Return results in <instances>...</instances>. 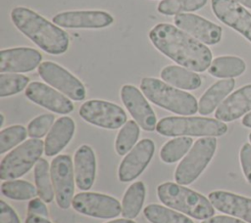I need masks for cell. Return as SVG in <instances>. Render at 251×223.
Segmentation results:
<instances>
[{"label": "cell", "instance_id": "4dcf8cb0", "mask_svg": "<svg viewBox=\"0 0 251 223\" xmlns=\"http://www.w3.org/2000/svg\"><path fill=\"white\" fill-rule=\"evenodd\" d=\"M2 194L12 200L25 201L34 198L37 194V189L28 181L25 180H7L1 185Z\"/></svg>", "mask_w": 251, "mask_h": 223}, {"label": "cell", "instance_id": "484cf974", "mask_svg": "<svg viewBox=\"0 0 251 223\" xmlns=\"http://www.w3.org/2000/svg\"><path fill=\"white\" fill-rule=\"evenodd\" d=\"M145 193V186L141 181L134 182L127 188L122 201V215L124 218L133 219L139 214L144 203Z\"/></svg>", "mask_w": 251, "mask_h": 223}, {"label": "cell", "instance_id": "74e56055", "mask_svg": "<svg viewBox=\"0 0 251 223\" xmlns=\"http://www.w3.org/2000/svg\"><path fill=\"white\" fill-rule=\"evenodd\" d=\"M44 202L45 201L41 199L30 200L27 205L28 215H38L46 218L48 216V209Z\"/></svg>", "mask_w": 251, "mask_h": 223}, {"label": "cell", "instance_id": "83f0119b", "mask_svg": "<svg viewBox=\"0 0 251 223\" xmlns=\"http://www.w3.org/2000/svg\"><path fill=\"white\" fill-rule=\"evenodd\" d=\"M34 180L39 198L47 203L51 202L54 199V188L49 164L46 159L39 158L36 162L34 166Z\"/></svg>", "mask_w": 251, "mask_h": 223}, {"label": "cell", "instance_id": "4fadbf2b", "mask_svg": "<svg viewBox=\"0 0 251 223\" xmlns=\"http://www.w3.org/2000/svg\"><path fill=\"white\" fill-rule=\"evenodd\" d=\"M121 99L133 117L145 131H154L157 119L151 106L142 93L133 85L126 84L121 89Z\"/></svg>", "mask_w": 251, "mask_h": 223}, {"label": "cell", "instance_id": "44dd1931", "mask_svg": "<svg viewBox=\"0 0 251 223\" xmlns=\"http://www.w3.org/2000/svg\"><path fill=\"white\" fill-rule=\"evenodd\" d=\"M74 171L77 188L82 191L89 190L95 181L96 175V157L91 147L82 145L75 151Z\"/></svg>", "mask_w": 251, "mask_h": 223}, {"label": "cell", "instance_id": "ba28073f", "mask_svg": "<svg viewBox=\"0 0 251 223\" xmlns=\"http://www.w3.org/2000/svg\"><path fill=\"white\" fill-rule=\"evenodd\" d=\"M78 112L86 122L106 129H118L126 122V112L120 106L104 100L86 101Z\"/></svg>", "mask_w": 251, "mask_h": 223}, {"label": "cell", "instance_id": "2e32d148", "mask_svg": "<svg viewBox=\"0 0 251 223\" xmlns=\"http://www.w3.org/2000/svg\"><path fill=\"white\" fill-rule=\"evenodd\" d=\"M52 22L66 28H103L111 25L114 18L105 11H66L55 15Z\"/></svg>", "mask_w": 251, "mask_h": 223}, {"label": "cell", "instance_id": "8fae6325", "mask_svg": "<svg viewBox=\"0 0 251 223\" xmlns=\"http://www.w3.org/2000/svg\"><path fill=\"white\" fill-rule=\"evenodd\" d=\"M72 205L78 213L101 219L115 218L122 213L117 199L99 193H79L74 197Z\"/></svg>", "mask_w": 251, "mask_h": 223}, {"label": "cell", "instance_id": "277c9868", "mask_svg": "<svg viewBox=\"0 0 251 223\" xmlns=\"http://www.w3.org/2000/svg\"><path fill=\"white\" fill-rule=\"evenodd\" d=\"M142 93L153 104L181 115H191L198 112V103L191 94L176 89L160 79L144 77L141 80Z\"/></svg>", "mask_w": 251, "mask_h": 223}, {"label": "cell", "instance_id": "f546056e", "mask_svg": "<svg viewBox=\"0 0 251 223\" xmlns=\"http://www.w3.org/2000/svg\"><path fill=\"white\" fill-rule=\"evenodd\" d=\"M139 126L135 120H127L120 130L115 141V150L118 155L125 156L135 145L139 137Z\"/></svg>", "mask_w": 251, "mask_h": 223}, {"label": "cell", "instance_id": "b9f144b4", "mask_svg": "<svg viewBox=\"0 0 251 223\" xmlns=\"http://www.w3.org/2000/svg\"><path fill=\"white\" fill-rule=\"evenodd\" d=\"M106 223H136L131 219H126V218H122V219H116V220H112Z\"/></svg>", "mask_w": 251, "mask_h": 223}, {"label": "cell", "instance_id": "7bdbcfd3", "mask_svg": "<svg viewBox=\"0 0 251 223\" xmlns=\"http://www.w3.org/2000/svg\"><path fill=\"white\" fill-rule=\"evenodd\" d=\"M236 2H238L239 4H242L245 7H248L251 9V0H234Z\"/></svg>", "mask_w": 251, "mask_h": 223}, {"label": "cell", "instance_id": "e0dca14e", "mask_svg": "<svg viewBox=\"0 0 251 223\" xmlns=\"http://www.w3.org/2000/svg\"><path fill=\"white\" fill-rule=\"evenodd\" d=\"M41 60V54L33 48L2 49L0 51V71L1 73L28 72L39 67Z\"/></svg>", "mask_w": 251, "mask_h": 223}, {"label": "cell", "instance_id": "30bf717a", "mask_svg": "<svg viewBox=\"0 0 251 223\" xmlns=\"http://www.w3.org/2000/svg\"><path fill=\"white\" fill-rule=\"evenodd\" d=\"M40 77L67 97L75 101H82L86 90L81 81L63 67L50 61L42 62L38 67Z\"/></svg>", "mask_w": 251, "mask_h": 223}, {"label": "cell", "instance_id": "d4e9b609", "mask_svg": "<svg viewBox=\"0 0 251 223\" xmlns=\"http://www.w3.org/2000/svg\"><path fill=\"white\" fill-rule=\"evenodd\" d=\"M246 69L245 62L235 56H222L214 59L208 68V72L220 78H232L241 75Z\"/></svg>", "mask_w": 251, "mask_h": 223}, {"label": "cell", "instance_id": "603a6c76", "mask_svg": "<svg viewBox=\"0 0 251 223\" xmlns=\"http://www.w3.org/2000/svg\"><path fill=\"white\" fill-rule=\"evenodd\" d=\"M235 81L233 78L222 79L209 87L201 96L198 103V112L202 115L210 114L218 108L223 100L232 91Z\"/></svg>", "mask_w": 251, "mask_h": 223}, {"label": "cell", "instance_id": "e575fe53", "mask_svg": "<svg viewBox=\"0 0 251 223\" xmlns=\"http://www.w3.org/2000/svg\"><path fill=\"white\" fill-rule=\"evenodd\" d=\"M54 115L52 113H44L33 118L27 125V134L29 137L40 139L52 127Z\"/></svg>", "mask_w": 251, "mask_h": 223}, {"label": "cell", "instance_id": "ffe728a7", "mask_svg": "<svg viewBox=\"0 0 251 223\" xmlns=\"http://www.w3.org/2000/svg\"><path fill=\"white\" fill-rule=\"evenodd\" d=\"M251 111V84L245 85L226 98L217 108L215 116L223 122L233 121Z\"/></svg>", "mask_w": 251, "mask_h": 223}, {"label": "cell", "instance_id": "ab89813d", "mask_svg": "<svg viewBox=\"0 0 251 223\" xmlns=\"http://www.w3.org/2000/svg\"><path fill=\"white\" fill-rule=\"evenodd\" d=\"M25 223H52L47 218L38 215H27Z\"/></svg>", "mask_w": 251, "mask_h": 223}, {"label": "cell", "instance_id": "9a60e30c", "mask_svg": "<svg viewBox=\"0 0 251 223\" xmlns=\"http://www.w3.org/2000/svg\"><path fill=\"white\" fill-rule=\"evenodd\" d=\"M155 151V144L151 139H142L122 160L119 167L121 182H130L137 178L149 164Z\"/></svg>", "mask_w": 251, "mask_h": 223}, {"label": "cell", "instance_id": "5bb4252c", "mask_svg": "<svg viewBox=\"0 0 251 223\" xmlns=\"http://www.w3.org/2000/svg\"><path fill=\"white\" fill-rule=\"evenodd\" d=\"M174 22L178 28L204 44L214 45L221 41L222 27L198 15L177 14Z\"/></svg>", "mask_w": 251, "mask_h": 223}, {"label": "cell", "instance_id": "1f68e13d", "mask_svg": "<svg viewBox=\"0 0 251 223\" xmlns=\"http://www.w3.org/2000/svg\"><path fill=\"white\" fill-rule=\"evenodd\" d=\"M206 3L207 0H162L158 5V12L167 16L177 15L199 10Z\"/></svg>", "mask_w": 251, "mask_h": 223}, {"label": "cell", "instance_id": "7402d4cb", "mask_svg": "<svg viewBox=\"0 0 251 223\" xmlns=\"http://www.w3.org/2000/svg\"><path fill=\"white\" fill-rule=\"evenodd\" d=\"M75 121L69 116L58 118L49 130L44 142V152L47 156L60 153L72 140L75 133Z\"/></svg>", "mask_w": 251, "mask_h": 223}, {"label": "cell", "instance_id": "8992f818", "mask_svg": "<svg viewBox=\"0 0 251 223\" xmlns=\"http://www.w3.org/2000/svg\"><path fill=\"white\" fill-rule=\"evenodd\" d=\"M216 149V138L204 137L198 139L176 166L175 171L176 182L180 185H189L194 182L211 161Z\"/></svg>", "mask_w": 251, "mask_h": 223}, {"label": "cell", "instance_id": "ee69618b", "mask_svg": "<svg viewBox=\"0 0 251 223\" xmlns=\"http://www.w3.org/2000/svg\"><path fill=\"white\" fill-rule=\"evenodd\" d=\"M0 118H1V121H0V127H1V126L4 124V115H3L2 113L0 114Z\"/></svg>", "mask_w": 251, "mask_h": 223}, {"label": "cell", "instance_id": "d590c367", "mask_svg": "<svg viewBox=\"0 0 251 223\" xmlns=\"http://www.w3.org/2000/svg\"><path fill=\"white\" fill-rule=\"evenodd\" d=\"M240 164L246 180L251 183V145L245 143L239 154Z\"/></svg>", "mask_w": 251, "mask_h": 223}, {"label": "cell", "instance_id": "5b68a950", "mask_svg": "<svg viewBox=\"0 0 251 223\" xmlns=\"http://www.w3.org/2000/svg\"><path fill=\"white\" fill-rule=\"evenodd\" d=\"M159 134L168 137L206 136L217 137L226 133L227 126L221 120L201 116H168L156 126Z\"/></svg>", "mask_w": 251, "mask_h": 223}, {"label": "cell", "instance_id": "8d00e7d4", "mask_svg": "<svg viewBox=\"0 0 251 223\" xmlns=\"http://www.w3.org/2000/svg\"><path fill=\"white\" fill-rule=\"evenodd\" d=\"M0 223H21L15 210L4 201H0Z\"/></svg>", "mask_w": 251, "mask_h": 223}, {"label": "cell", "instance_id": "7a4b0ae2", "mask_svg": "<svg viewBox=\"0 0 251 223\" xmlns=\"http://www.w3.org/2000/svg\"><path fill=\"white\" fill-rule=\"evenodd\" d=\"M11 19L15 26L44 52L61 55L68 50L70 39L67 32L36 12L16 7L11 11Z\"/></svg>", "mask_w": 251, "mask_h": 223}, {"label": "cell", "instance_id": "836d02e7", "mask_svg": "<svg viewBox=\"0 0 251 223\" xmlns=\"http://www.w3.org/2000/svg\"><path fill=\"white\" fill-rule=\"evenodd\" d=\"M27 135L23 125H12L0 132V154H4L16 145L23 142Z\"/></svg>", "mask_w": 251, "mask_h": 223}, {"label": "cell", "instance_id": "7c38bea8", "mask_svg": "<svg viewBox=\"0 0 251 223\" xmlns=\"http://www.w3.org/2000/svg\"><path fill=\"white\" fill-rule=\"evenodd\" d=\"M215 16L251 42V13L234 0H212Z\"/></svg>", "mask_w": 251, "mask_h": 223}, {"label": "cell", "instance_id": "cb8c5ba5", "mask_svg": "<svg viewBox=\"0 0 251 223\" xmlns=\"http://www.w3.org/2000/svg\"><path fill=\"white\" fill-rule=\"evenodd\" d=\"M160 75L165 82L184 90L197 89L202 83L201 77L197 73L178 66L165 67Z\"/></svg>", "mask_w": 251, "mask_h": 223}, {"label": "cell", "instance_id": "ac0fdd59", "mask_svg": "<svg viewBox=\"0 0 251 223\" xmlns=\"http://www.w3.org/2000/svg\"><path fill=\"white\" fill-rule=\"evenodd\" d=\"M25 96L31 102L57 113L66 114L74 111V105L69 98L42 82L29 83L25 89Z\"/></svg>", "mask_w": 251, "mask_h": 223}, {"label": "cell", "instance_id": "52a82bcc", "mask_svg": "<svg viewBox=\"0 0 251 223\" xmlns=\"http://www.w3.org/2000/svg\"><path fill=\"white\" fill-rule=\"evenodd\" d=\"M43 149L44 143L38 138L25 141L3 157L0 163V179L14 180L25 174L41 158Z\"/></svg>", "mask_w": 251, "mask_h": 223}, {"label": "cell", "instance_id": "d6986e66", "mask_svg": "<svg viewBox=\"0 0 251 223\" xmlns=\"http://www.w3.org/2000/svg\"><path fill=\"white\" fill-rule=\"evenodd\" d=\"M211 203L219 211L238 217L251 223V199L227 191H213L208 196Z\"/></svg>", "mask_w": 251, "mask_h": 223}, {"label": "cell", "instance_id": "f6af8a7d", "mask_svg": "<svg viewBox=\"0 0 251 223\" xmlns=\"http://www.w3.org/2000/svg\"><path fill=\"white\" fill-rule=\"evenodd\" d=\"M249 141H250V143H251V133L249 134Z\"/></svg>", "mask_w": 251, "mask_h": 223}, {"label": "cell", "instance_id": "d6a6232c", "mask_svg": "<svg viewBox=\"0 0 251 223\" xmlns=\"http://www.w3.org/2000/svg\"><path fill=\"white\" fill-rule=\"evenodd\" d=\"M29 79L27 76L18 73L0 74V97L12 96L20 93L27 85Z\"/></svg>", "mask_w": 251, "mask_h": 223}, {"label": "cell", "instance_id": "f1b7e54d", "mask_svg": "<svg viewBox=\"0 0 251 223\" xmlns=\"http://www.w3.org/2000/svg\"><path fill=\"white\" fill-rule=\"evenodd\" d=\"M193 140L190 137H177L168 141L160 150V157L166 163L179 160L191 149Z\"/></svg>", "mask_w": 251, "mask_h": 223}, {"label": "cell", "instance_id": "60d3db41", "mask_svg": "<svg viewBox=\"0 0 251 223\" xmlns=\"http://www.w3.org/2000/svg\"><path fill=\"white\" fill-rule=\"evenodd\" d=\"M242 124H243L244 126H246V127L251 128V112H250L249 113H247V114L243 117V119H242Z\"/></svg>", "mask_w": 251, "mask_h": 223}, {"label": "cell", "instance_id": "6da1fadb", "mask_svg": "<svg viewBox=\"0 0 251 223\" xmlns=\"http://www.w3.org/2000/svg\"><path fill=\"white\" fill-rule=\"evenodd\" d=\"M149 39L156 49L187 69L202 72L212 63V52L204 43L173 24H156Z\"/></svg>", "mask_w": 251, "mask_h": 223}, {"label": "cell", "instance_id": "f35d334b", "mask_svg": "<svg viewBox=\"0 0 251 223\" xmlns=\"http://www.w3.org/2000/svg\"><path fill=\"white\" fill-rule=\"evenodd\" d=\"M201 223H245V222L231 216L218 215V216H212L210 218H207L203 220Z\"/></svg>", "mask_w": 251, "mask_h": 223}, {"label": "cell", "instance_id": "3957f363", "mask_svg": "<svg viewBox=\"0 0 251 223\" xmlns=\"http://www.w3.org/2000/svg\"><path fill=\"white\" fill-rule=\"evenodd\" d=\"M159 200L168 207L195 219L205 220L215 214L210 200L196 191L177 183L165 182L158 186Z\"/></svg>", "mask_w": 251, "mask_h": 223}, {"label": "cell", "instance_id": "9c48e42d", "mask_svg": "<svg viewBox=\"0 0 251 223\" xmlns=\"http://www.w3.org/2000/svg\"><path fill=\"white\" fill-rule=\"evenodd\" d=\"M50 174L57 204L62 209L70 207L75 192V171L68 155H59L51 162Z\"/></svg>", "mask_w": 251, "mask_h": 223}, {"label": "cell", "instance_id": "4316f807", "mask_svg": "<svg viewBox=\"0 0 251 223\" xmlns=\"http://www.w3.org/2000/svg\"><path fill=\"white\" fill-rule=\"evenodd\" d=\"M143 213L151 223H194L181 212L157 203L148 204L144 208Z\"/></svg>", "mask_w": 251, "mask_h": 223}]
</instances>
